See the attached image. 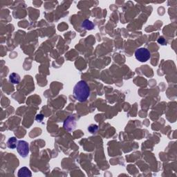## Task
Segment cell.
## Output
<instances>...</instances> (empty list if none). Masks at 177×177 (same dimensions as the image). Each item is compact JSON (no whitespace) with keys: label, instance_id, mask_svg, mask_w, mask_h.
Returning a JSON list of instances; mask_svg holds the SVG:
<instances>
[{"label":"cell","instance_id":"6da1fadb","mask_svg":"<svg viewBox=\"0 0 177 177\" xmlns=\"http://www.w3.org/2000/svg\"><path fill=\"white\" fill-rule=\"evenodd\" d=\"M90 95V89L89 85L84 80L77 82L73 88V96L80 102H85Z\"/></svg>","mask_w":177,"mask_h":177},{"label":"cell","instance_id":"7a4b0ae2","mask_svg":"<svg viewBox=\"0 0 177 177\" xmlns=\"http://www.w3.org/2000/svg\"><path fill=\"white\" fill-rule=\"evenodd\" d=\"M135 57L139 62H145L149 60L151 57V53L147 48H140L136 50Z\"/></svg>","mask_w":177,"mask_h":177},{"label":"cell","instance_id":"3957f363","mask_svg":"<svg viewBox=\"0 0 177 177\" xmlns=\"http://www.w3.org/2000/svg\"><path fill=\"white\" fill-rule=\"evenodd\" d=\"M17 151L22 158H26L29 154V145L25 141H19L17 145Z\"/></svg>","mask_w":177,"mask_h":177},{"label":"cell","instance_id":"277c9868","mask_svg":"<svg viewBox=\"0 0 177 177\" xmlns=\"http://www.w3.org/2000/svg\"><path fill=\"white\" fill-rule=\"evenodd\" d=\"M64 127H65V129H67V131H73L75 127V118L72 117V116H69V117L65 120V123H64Z\"/></svg>","mask_w":177,"mask_h":177},{"label":"cell","instance_id":"5b68a950","mask_svg":"<svg viewBox=\"0 0 177 177\" xmlns=\"http://www.w3.org/2000/svg\"><path fill=\"white\" fill-rule=\"evenodd\" d=\"M18 176L19 177H31L32 176L30 170L26 167H23L19 170L18 172Z\"/></svg>","mask_w":177,"mask_h":177},{"label":"cell","instance_id":"8992f818","mask_svg":"<svg viewBox=\"0 0 177 177\" xmlns=\"http://www.w3.org/2000/svg\"><path fill=\"white\" fill-rule=\"evenodd\" d=\"M17 143L18 142H17L16 138L11 137L7 141V146L10 149H15L17 148Z\"/></svg>","mask_w":177,"mask_h":177},{"label":"cell","instance_id":"52a82bcc","mask_svg":"<svg viewBox=\"0 0 177 177\" xmlns=\"http://www.w3.org/2000/svg\"><path fill=\"white\" fill-rule=\"evenodd\" d=\"M94 26H95L94 24H93V22L88 20V19L85 20L84 22H82V27L83 28L86 29V30H88V31L92 30V29L94 28Z\"/></svg>","mask_w":177,"mask_h":177},{"label":"cell","instance_id":"ba28073f","mask_svg":"<svg viewBox=\"0 0 177 177\" xmlns=\"http://www.w3.org/2000/svg\"><path fill=\"white\" fill-rule=\"evenodd\" d=\"M9 80L13 84H18L20 82V76L17 73H13L10 75Z\"/></svg>","mask_w":177,"mask_h":177},{"label":"cell","instance_id":"9c48e42d","mask_svg":"<svg viewBox=\"0 0 177 177\" xmlns=\"http://www.w3.org/2000/svg\"><path fill=\"white\" fill-rule=\"evenodd\" d=\"M98 129V126L96 125V124H91V125H90L88 127V131L90 132L91 134H95L97 132Z\"/></svg>","mask_w":177,"mask_h":177},{"label":"cell","instance_id":"30bf717a","mask_svg":"<svg viewBox=\"0 0 177 177\" xmlns=\"http://www.w3.org/2000/svg\"><path fill=\"white\" fill-rule=\"evenodd\" d=\"M163 41H165V40H164V39H163V38H159V39L158 42H159V43H160V44H162V45H164V44H163Z\"/></svg>","mask_w":177,"mask_h":177}]
</instances>
